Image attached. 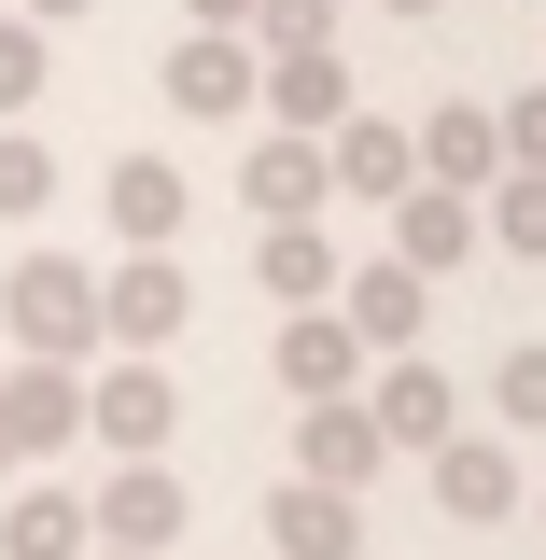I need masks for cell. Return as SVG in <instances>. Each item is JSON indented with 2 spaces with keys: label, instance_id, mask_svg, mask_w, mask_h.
Wrapping results in <instances>:
<instances>
[{
  "label": "cell",
  "instance_id": "cell-1",
  "mask_svg": "<svg viewBox=\"0 0 546 560\" xmlns=\"http://www.w3.org/2000/svg\"><path fill=\"white\" fill-rule=\"evenodd\" d=\"M0 337L28 350V364H84V350H98V267L14 253V280H0Z\"/></svg>",
  "mask_w": 546,
  "mask_h": 560
},
{
  "label": "cell",
  "instance_id": "cell-2",
  "mask_svg": "<svg viewBox=\"0 0 546 560\" xmlns=\"http://www.w3.org/2000/svg\"><path fill=\"white\" fill-rule=\"evenodd\" d=\"M84 434L113 448V463H169V434H183V393H169V364L127 350L113 378H84Z\"/></svg>",
  "mask_w": 546,
  "mask_h": 560
},
{
  "label": "cell",
  "instance_id": "cell-3",
  "mask_svg": "<svg viewBox=\"0 0 546 560\" xmlns=\"http://www.w3.org/2000/svg\"><path fill=\"white\" fill-rule=\"evenodd\" d=\"M183 518H197V490L169 477V463H113V477L84 490V533H98V547H140V560L183 547Z\"/></svg>",
  "mask_w": 546,
  "mask_h": 560
},
{
  "label": "cell",
  "instance_id": "cell-4",
  "mask_svg": "<svg viewBox=\"0 0 546 560\" xmlns=\"http://www.w3.org/2000/svg\"><path fill=\"white\" fill-rule=\"evenodd\" d=\"M253 84H267V57H253L239 28H183V43H169V113H197V127H239Z\"/></svg>",
  "mask_w": 546,
  "mask_h": 560
},
{
  "label": "cell",
  "instance_id": "cell-5",
  "mask_svg": "<svg viewBox=\"0 0 546 560\" xmlns=\"http://www.w3.org/2000/svg\"><path fill=\"white\" fill-rule=\"evenodd\" d=\"M420 477H434V518H463V533H490V518H519V448H490V434H434V463H420Z\"/></svg>",
  "mask_w": 546,
  "mask_h": 560
},
{
  "label": "cell",
  "instance_id": "cell-6",
  "mask_svg": "<svg viewBox=\"0 0 546 560\" xmlns=\"http://www.w3.org/2000/svg\"><path fill=\"white\" fill-rule=\"evenodd\" d=\"M197 323V280L169 267V253H127V267L98 280V337H127V350H169Z\"/></svg>",
  "mask_w": 546,
  "mask_h": 560
},
{
  "label": "cell",
  "instance_id": "cell-7",
  "mask_svg": "<svg viewBox=\"0 0 546 560\" xmlns=\"http://www.w3.org/2000/svg\"><path fill=\"white\" fill-rule=\"evenodd\" d=\"M393 463V434L364 420V393H309V420H294V477H323V490H364Z\"/></svg>",
  "mask_w": 546,
  "mask_h": 560
},
{
  "label": "cell",
  "instance_id": "cell-8",
  "mask_svg": "<svg viewBox=\"0 0 546 560\" xmlns=\"http://www.w3.org/2000/svg\"><path fill=\"white\" fill-rule=\"evenodd\" d=\"M407 154H420V183H449V197H490L504 183V127H490L477 98H434L407 127Z\"/></svg>",
  "mask_w": 546,
  "mask_h": 560
},
{
  "label": "cell",
  "instance_id": "cell-9",
  "mask_svg": "<svg viewBox=\"0 0 546 560\" xmlns=\"http://www.w3.org/2000/svg\"><path fill=\"white\" fill-rule=\"evenodd\" d=\"M420 183V154H407V127H393V113H337V127H323V197H407Z\"/></svg>",
  "mask_w": 546,
  "mask_h": 560
},
{
  "label": "cell",
  "instance_id": "cell-10",
  "mask_svg": "<svg viewBox=\"0 0 546 560\" xmlns=\"http://www.w3.org/2000/svg\"><path fill=\"white\" fill-rule=\"evenodd\" d=\"M0 420H14V463H57L70 434H84V364H28V350H14Z\"/></svg>",
  "mask_w": 546,
  "mask_h": 560
},
{
  "label": "cell",
  "instance_id": "cell-11",
  "mask_svg": "<svg viewBox=\"0 0 546 560\" xmlns=\"http://www.w3.org/2000/svg\"><path fill=\"white\" fill-rule=\"evenodd\" d=\"M364 420H379L393 448H434V434H463V393H449V364L393 350V364H379V393H364Z\"/></svg>",
  "mask_w": 546,
  "mask_h": 560
},
{
  "label": "cell",
  "instance_id": "cell-12",
  "mask_svg": "<svg viewBox=\"0 0 546 560\" xmlns=\"http://www.w3.org/2000/svg\"><path fill=\"white\" fill-rule=\"evenodd\" d=\"M267 547H280V560H364V490L294 477V490L267 504Z\"/></svg>",
  "mask_w": 546,
  "mask_h": 560
},
{
  "label": "cell",
  "instance_id": "cell-13",
  "mask_svg": "<svg viewBox=\"0 0 546 560\" xmlns=\"http://www.w3.org/2000/svg\"><path fill=\"white\" fill-rule=\"evenodd\" d=\"M98 197H113V224H127V253H169V238H183V210H197V183H183L169 154H113V183H98Z\"/></svg>",
  "mask_w": 546,
  "mask_h": 560
},
{
  "label": "cell",
  "instance_id": "cell-14",
  "mask_svg": "<svg viewBox=\"0 0 546 560\" xmlns=\"http://www.w3.org/2000/svg\"><path fill=\"white\" fill-rule=\"evenodd\" d=\"M463 253H477V197H449V183H407V197H393V267L449 280Z\"/></svg>",
  "mask_w": 546,
  "mask_h": 560
},
{
  "label": "cell",
  "instance_id": "cell-15",
  "mask_svg": "<svg viewBox=\"0 0 546 560\" xmlns=\"http://www.w3.org/2000/svg\"><path fill=\"white\" fill-rule=\"evenodd\" d=\"M84 490H43V477H0V560H84Z\"/></svg>",
  "mask_w": 546,
  "mask_h": 560
},
{
  "label": "cell",
  "instance_id": "cell-16",
  "mask_svg": "<svg viewBox=\"0 0 546 560\" xmlns=\"http://www.w3.org/2000/svg\"><path fill=\"white\" fill-rule=\"evenodd\" d=\"M420 308H434V280L393 267V253H379V267H350V294H337V323H350L364 350H420Z\"/></svg>",
  "mask_w": 546,
  "mask_h": 560
},
{
  "label": "cell",
  "instance_id": "cell-17",
  "mask_svg": "<svg viewBox=\"0 0 546 560\" xmlns=\"http://www.w3.org/2000/svg\"><path fill=\"white\" fill-rule=\"evenodd\" d=\"M253 113H280L294 140H323V127L350 113V57H337V43H323V57H267V84H253Z\"/></svg>",
  "mask_w": 546,
  "mask_h": 560
},
{
  "label": "cell",
  "instance_id": "cell-18",
  "mask_svg": "<svg viewBox=\"0 0 546 560\" xmlns=\"http://www.w3.org/2000/svg\"><path fill=\"white\" fill-rule=\"evenodd\" d=\"M337 224H267V238H253V280H267L280 308H323V294H337Z\"/></svg>",
  "mask_w": 546,
  "mask_h": 560
},
{
  "label": "cell",
  "instance_id": "cell-19",
  "mask_svg": "<svg viewBox=\"0 0 546 560\" xmlns=\"http://www.w3.org/2000/svg\"><path fill=\"white\" fill-rule=\"evenodd\" d=\"M280 378H294V407H309V393H350V378H364V337H350L337 308H294V323H280Z\"/></svg>",
  "mask_w": 546,
  "mask_h": 560
},
{
  "label": "cell",
  "instance_id": "cell-20",
  "mask_svg": "<svg viewBox=\"0 0 546 560\" xmlns=\"http://www.w3.org/2000/svg\"><path fill=\"white\" fill-rule=\"evenodd\" d=\"M239 183H253V210H267V224H309V210H323V140L267 127V140H253V168H239Z\"/></svg>",
  "mask_w": 546,
  "mask_h": 560
},
{
  "label": "cell",
  "instance_id": "cell-21",
  "mask_svg": "<svg viewBox=\"0 0 546 560\" xmlns=\"http://www.w3.org/2000/svg\"><path fill=\"white\" fill-rule=\"evenodd\" d=\"M477 238L546 267V168H504V183H490V197H477Z\"/></svg>",
  "mask_w": 546,
  "mask_h": 560
},
{
  "label": "cell",
  "instance_id": "cell-22",
  "mask_svg": "<svg viewBox=\"0 0 546 560\" xmlns=\"http://www.w3.org/2000/svg\"><path fill=\"white\" fill-rule=\"evenodd\" d=\"M239 43H253V57H323V43H337V0H253Z\"/></svg>",
  "mask_w": 546,
  "mask_h": 560
},
{
  "label": "cell",
  "instance_id": "cell-23",
  "mask_svg": "<svg viewBox=\"0 0 546 560\" xmlns=\"http://www.w3.org/2000/svg\"><path fill=\"white\" fill-rule=\"evenodd\" d=\"M43 210H57V154L28 127H0V224H43Z\"/></svg>",
  "mask_w": 546,
  "mask_h": 560
},
{
  "label": "cell",
  "instance_id": "cell-24",
  "mask_svg": "<svg viewBox=\"0 0 546 560\" xmlns=\"http://www.w3.org/2000/svg\"><path fill=\"white\" fill-rule=\"evenodd\" d=\"M490 407H504V434H546V337H519L490 364Z\"/></svg>",
  "mask_w": 546,
  "mask_h": 560
},
{
  "label": "cell",
  "instance_id": "cell-25",
  "mask_svg": "<svg viewBox=\"0 0 546 560\" xmlns=\"http://www.w3.org/2000/svg\"><path fill=\"white\" fill-rule=\"evenodd\" d=\"M28 98H43V28H28V14H0V127H14Z\"/></svg>",
  "mask_w": 546,
  "mask_h": 560
},
{
  "label": "cell",
  "instance_id": "cell-26",
  "mask_svg": "<svg viewBox=\"0 0 546 560\" xmlns=\"http://www.w3.org/2000/svg\"><path fill=\"white\" fill-rule=\"evenodd\" d=\"M490 127H504V168H546V84H533V98H504Z\"/></svg>",
  "mask_w": 546,
  "mask_h": 560
},
{
  "label": "cell",
  "instance_id": "cell-27",
  "mask_svg": "<svg viewBox=\"0 0 546 560\" xmlns=\"http://www.w3.org/2000/svg\"><path fill=\"white\" fill-rule=\"evenodd\" d=\"M183 14H197V28H239V14H253V0H183Z\"/></svg>",
  "mask_w": 546,
  "mask_h": 560
},
{
  "label": "cell",
  "instance_id": "cell-28",
  "mask_svg": "<svg viewBox=\"0 0 546 560\" xmlns=\"http://www.w3.org/2000/svg\"><path fill=\"white\" fill-rule=\"evenodd\" d=\"M57 14H98V0H28V28H57Z\"/></svg>",
  "mask_w": 546,
  "mask_h": 560
},
{
  "label": "cell",
  "instance_id": "cell-29",
  "mask_svg": "<svg viewBox=\"0 0 546 560\" xmlns=\"http://www.w3.org/2000/svg\"><path fill=\"white\" fill-rule=\"evenodd\" d=\"M0 477H28V463H14V420H0Z\"/></svg>",
  "mask_w": 546,
  "mask_h": 560
},
{
  "label": "cell",
  "instance_id": "cell-30",
  "mask_svg": "<svg viewBox=\"0 0 546 560\" xmlns=\"http://www.w3.org/2000/svg\"><path fill=\"white\" fill-rule=\"evenodd\" d=\"M379 14H449V0H379Z\"/></svg>",
  "mask_w": 546,
  "mask_h": 560
},
{
  "label": "cell",
  "instance_id": "cell-31",
  "mask_svg": "<svg viewBox=\"0 0 546 560\" xmlns=\"http://www.w3.org/2000/svg\"><path fill=\"white\" fill-rule=\"evenodd\" d=\"M519 504H533V533H546V477H533V490H519Z\"/></svg>",
  "mask_w": 546,
  "mask_h": 560
},
{
  "label": "cell",
  "instance_id": "cell-32",
  "mask_svg": "<svg viewBox=\"0 0 546 560\" xmlns=\"http://www.w3.org/2000/svg\"><path fill=\"white\" fill-rule=\"evenodd\" d=\"M98 560H140V547H98Z\"/></svg>",
  "mask_w": 546,
  "mask_h": 560
},
{
  "label": "cell",
  "instance_id": "cell-33",
  "mask_svg": "<svg viewBox=\"0 0 546 560\" xmlns=\"http://www.w3.org/2000/svg\"><path fill=\"white\" fill-rule=\"evenodd\" d=\"M0 14H14V0H0Z\"/></svg>",
  "mask_w": 546,
  "mask_h": 560
}]
</instances>
